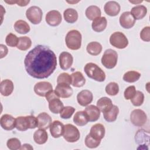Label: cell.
Listing matches in <instances>:
<instances>
[{
  "instance_id": "1",
  "label": "cell",
  "mask_w": 150,
  "mask_h": 150,
  "mask_svg": "<svg viewBox=\"0 0 150 150\" xmlns=\"http://www.w3.org/2000/svg\"><path fill=\"white\" fill-rule=\"evenodd\" d=\"M24 65L26 72L31 77L39 79L47 78L56 68V56L49 47L39 45L26 54Z\"/></svg>"
},
{
  "instance_id": "2",
  "label": "cell",
  "mask_w": 150,
  "mask_h": 150,
  "mask_svg": "<svg viewBox=\"0 0 150 150\" xmlns=\"http://www.w3.org/2000/svg\"><path fill=\"white\" fill-rule=\"evenodd\" d=\"M38 126L37 117L33 115L19 116L16 118V128L20 131L34 129Z\"/></svg>"
},
{
  "instance_id": "3",
  "label": "cell",
  "mask_w": 150,
  "mask_h": 150,
  "mask_svg": "<svg viewBox=\"0 0 150 150\" xmlns=\"http://www.w3.org/2000/svg\"><path fill=\"white\" fill-rule=\"evenodd\" d=\"M84 70L86 75L89 78L97 81L102 82L105 79V74L104 71L95 63H87L84 66Z\"/></svg>"
},
{
  "instance_id": "4",
  "label": "cell",
  "mask_w": 150,
  "mask_h": 150,
  "mask_svg": "<svg viewBox=\"0 0 150 150\" xmlns=\"http://www.w3.org/2000/svg\"><path fill=\"white\" fill-rule=\"evenodd\" d=\"M67 47L73 50H76L81 47V35L77 30H71L68 32L65 38Z\"/></svg>"
},
{
  "instance_id": "5",
  "label": "cell",
  "mask_w": 150,
  "mask_h": 150,
  "mask_svg": "<svg viewBox=\"0 0 150 150\" xmlns=\"http://www.w3.org/2000/svg\"><path fill=\"white\" fill-rule=\"evenodd\" d=\"M118 60V54L114 50L111 49H107L102 57H101V63L107 69H111L114 68Z\"/></svg>"
},
{
  "instance_id": "6",
  "label": "cell",
  "mask_w": 150,
  "mask_h": 150,
  "mask_svg": "<svg viewBox=\"0 0 150 150\" xmlns=\"http://www.w3.org/2000/svg\"><path fill=\"white\" fill-rule=\"evenodd\" d=\"M110 44L120 49L125 48L128 45V40L125 35L121 32H115L111 34L110 38Z\"/></svg>"
},
{
  "instance_id": "7",
  "label": "cell",
  "mask_w": 150,
  "mask_h": 150,
  "mask_svg": "<svg viewBox=\"0 0 150 150\" xmlns=\"http://www.w3.org/2000/svg\"><path fill=\"white\" fill-rule=\"evenodd\" d=\"M63 137L69 142H75L80 139V134L76 127L71 124H67L64 125Z\"/></svg>"
},
{
  "instance_id": "8",
  "label": "cell",
  "mask_w": 150,
  "mask_h": 150,
  "mask_svg": "<svg viewBox=\"0 0 150 150\" xmlns=\"http://www.w3.org/2000/svg\"><path fill=\"white\" fill-rule=\"evenodd\" d=\"M26 16L32 23L37 25L40 23L42 21L43 12L39 7L37 6H32L26 10Z\"/></svg>"
},
{
  "instance_id": "9",
  "label": "cell",
  "mask_w": 150,
  "mask_h": 150,
  "mask_svg": "<svg viewBox=\"0 0 150 150\" xmlns=\"http://www.w3.org/2000/svg\"><path fill=\"white\" fill-rule=\"evenodd\" d=\"M130 120L133 125L137 127L143 126L147 121L145 112L141 109L134 110L130 114Z\"/></svg>"
},
{
  "instance_id": "10",
  "label": "cell",
  "mask_w": 150,
  "mask_h": 150,
  "mask_svg": "<svg viewBox=\"0 0 150 150\" xmlns=\"http://www.w3.org/2000/svg\"><path fill=\"white\" fill-rule=\"evenodd\" d=\"M45 20L47 23L52 26H57L62 22V15L58 11L52 10L49 11L46 15Z\"/></svg>"
},
{
  "instance_id": "11",
  "label": "cell",
  "mask_w": 150,
  "mask_h": 150,
  "mask_svg": "<svg viewBox=\"0 0 150 150\" xmlns=\"http://www.w3.org/2000/svg\"><path fill=\"white\" fill-rule=\"evenodd\" d=\"M33 89L37 95L40 97H45L48 92L53 90V86L49 82L40 81L35 85Z\"/></svg>"
},
{
  "instance_id": "12",
  "label": "cell",
  "mask_w": 150,
  "mask_h": 150,
  "mask_svg": "<svg viewBox=\"0 0 150 150\" xmlns=\"http://www.w3.org/2000/svg\"><path fill=\"white\" fill-rule=\"evenodd\" d=\"M73 62L72 55L67 52H63L59 55V64L60 68L66 70L71 67Z\"/></svg>"
},
{
  "instance_id": "13",
  "label": "cell",
  "mask_w": 150,
  "mask_h": 150,
  "mask_svg": "<svg viewBox=\"0 0 150 150\" xmlns=\"http://www.w3.org/2000/svg\"><path fill=\"white\" fill-rule=\"evenodd\" d=\"M93 99V94L88 90H83L81 91L77 96V100L78 103L83 107L87 106L90 104L92 102Z\"/></svg>"
},
{
  "instance_id": "14",
  "label": "cell",
  "mask_w": 150,
  "mask_h": 150,
  "mask_svg": "<svg viewBox=\"0 0 150 150\" xmlns=\"http://www.w3.org/2000/svg\"><path fill=\"white\" fill-rule=\"evenodd\" d=\"M120 25L125 29H130L133 27L135 23V20L131 14L130 12L127 11L123 12L120 17Z\"/></svg>"
},
{
  "instance_id": "15",
  "label": "cell",
  "mask_w": 150,
  "mask_h": 150,
  "mask_svg": "<svg viewBox=\"0 0 150 150\" xmlns=\"http://www.w3.org/2000/svg\"><path fill=\"white\" fill-rule=\"evenodd\" d=\"M54 91L59 97L64 98L71 97L73 93V89L70 85L64 83L57 84Z\"/></svg>"
},
{
  "instance_id": "16",
  "label": "cell",
  "mask_w": 150,
  "mask_h": 150,
  "mask_svg": "<svg viewBox=\"0 0 150 150\" xmlns=\"http://www.w3.org/2000/svg\"><path fill=\"white\" fill-rule=\"evenodd\" d=\"M0 124L4 129L12 130L16 128V118L9 114H4L1 117Z\"/></svg>"
},
{
  "instance_id": "17",
  "label": "cell",
  "mask_w": 150,
  "mask_h": 150,
  "mask_svg": "<svg viewBox=\"0 0 150 150\" xmlns=\"http://www.w3.org/2000/svg\"><path fill=\"white\" fill-rule=\"evenodd\" d=\"M49 128L50 134L54 138H59L63 134L64 125L60 121H54L52 122Z\"/></svg>"
},
{
  "instance_id": "18",
  "label": "cell",
  "mask_w": 150,
  "mask_h": 150,
  "mask_svg": "<svg viewBox=\"0 0 150 150\" xmlns=\"http://www.w3.org/2000/svg\"><path fill=\"white\" fill-rule=\"evenodd\" d=\"M120 4L117 2L114 1L106 2L104 6L105 12L111 16H117L120 12Z\"/></svg>"
},
{
  "instance_id": "19",
  "label": "cell",
  "mask_w": 150,
  "mask_h": 150,
  "mask_svg": "<svg viewBox=\"0 0 150 150\" xmlns=\"http://www.w3.org/2000/svg\"><path fill=\"white\" fill-rule=\"evenodd\" d=\"M105 130L104 125L97 123L91 127L89 134L96 139L101 140L105 135Z\"/></svg>"
},
{
  "instance_id": "20",
  "label": "cell",
  "mask_w": 150,
  "mask_h": 150,
  "mask_svg": "<svg viewBox=\"0 0 150 150\" xmlns=\"http://www.w3.org/2000/svg\"><path fill=\"white\" fill-rule=\"evenodd\" d=\"M38 120V126L39 129H46L49 128L52 124V120L51 117L46 112L40 113L37 117Z\"/></svg>"
},
{
  "instance_id": "21",
  "label": "cell",
  "mask_w": 150,
  "mask_h": 150,
  "mask_svg": "<svg viewBox=\"0 0 150 150\" xmlns=\"http://www.w3.org/2000/svg\"><path fill=\"white\" fill-rule=\"evenodd\" d=\"M87 113L90 122H94L98 120L100 116V111L98 108L94 105H90L84 110Z\"/></svg>"
},
{
  "instance_id": "22",
  "label": "cell",
  "mask_w": 150,
  "mask_h": 150,
  "mask_svg": "<svg viewBox=\"0 0 150 150\" xmlns=\"http://www.w3.org/2000/svg\"><path fill=\"white\" fill-rule=\"evenodd\" d=\"M107 25V21L104 16L99 17L93 21L91 27L94 31L101 32L105 30Z\"/></svg>"
},
{
  "instance_id": "23",
  "label": "cell",
  "mask_w": 150,
  "mask_h": 150,
  "mask_svg": "<svg viewBox=\"0 0 150 150\" xmlns=\"http://www.w3.org/2000/svg\"><path fill=\"white\" fill-rule=\"evenodd\" d=\"M13 83L9 79H5L1 82L0 91L4 96H8L12 94L13 90Z\"/></svg>"
},
{
  "instance_id": "24",
  "label": "cell",
  "mask_w": 150,
  "mask_h": 150,
  "mask_svg": "<svg viewBox=\"0 0 150 150\" xmlns=\"http://www.w3.org/2000/svg\"><path fill=\"white\" fill-rule=\"evenodd\" d=\"M130 13L135 20H139L142 19L146 16L147 13V9L145 6L139 5L133 7L131 10Z\"/></svg>"
},
{
  "instance_id": "25",
  "label": "cell",
  "mask_w": 150,
  "mask_h": 150,
  "mask_svg": "<svg viewBox=\"0 0 150 150\" xmlns=\"http://www.w3.org/2000/svg\"><path fill=\"white\" fill-rule=\"evenodd\" d=\"M113 104L110 98L107 97H103L100 98L97 102V107L100 111L103 112L109 111L112 107Z\"/></svg>"
},
{
  "instance_id": "26",
  "label": "cell",
  "mask_w": 150,
  "mask_h": 150,
  "mask_svg": "<svg viewBox=\"0 0 150 150\" xmlns=\"http://www.w3.org/2000/svg\"><path fill=\"white\" fill-rule=\"evenodd\" d=\"M89 121L88 115L84 111H77L74 115L73 122L78 126H84Z\"/></svg>"
},
{
  "instance_id": "27",
  "label": "cell",
  "mask_w": 150,
  "mask_h": 150,
  "mask_svg": "<svg viewBox=\"0 0 150 150\" xmlns=\"http://www.w3.org/2000/svg\"><path fill=\"white\" fill-rule=\"evenodd\" d=\"M72 82L71 85L76 87H81L86 83V79L80 71H76L71 74Z\"/></svg>"
},
{
  "instance_id": "28",
  "label": "cell",
  "mask_w": 150,
  "mask_h": 150,
  "mask_svg": "<svg viewBox=\"0 0 150 150\" xmlns=\"http://www.w3.org/2000/svg\"><path fill=\"white\" fill-rule=\"evenodd\" d=\"M85 14L86 17L91 21L100 17L101 12L100 9L96 5L89 6L86 10Z\"/></svg>"
},
{
  "instance_id": "29",
  "label": "cell",
  "mask_w": 150,
  "mask_h": 150,
  "mask_svg": "<svg viewBox=\"0 0 150 150\" xmlns=\"http://www.w3.org/2000/svg\"><path fill=\"white\" fill-rule=\"evenodd\" d=\"M48 139V135L45 129H39L36 130L33 134V139L35 142L39 145L46 142Z\"/></svg>"
},
{
  "instance_id": "30",
  "label": "cell",
  "mask_w": 150,
  "mask_h": 150,
  "mask_svg": "<svg viewBox=\"0 0 150 150\" xmlns=\"http://www.w3.org/2000/svg\"><path fill=\"white\" fill-rule=\"evenodd\" d=\"M64 19L67 23H73L78 19V13L73 8H67L63 12Z\"/></svg>"
},
{
  "instance_id": "31",
  "label": "cell",
  "mask_w": 150,
  "mask_h": 150,
  "mask_svg": "<svg viewBox=\"0 0 150 150\" xmlns=\"http://www.w3.org/2000/svg\"><path fill=\"white\" fill-rule=\"evenodd\" d=\"M15 31L20 34H26L30 31L29 24L23 20H18L13 25Z\"/></svg>"
},
{
  "instance_id": "32",
  "label": "cell",
  "mask_w": 150,
  "mask_h": 150,
  "mask_svg": "<svg viewBox=\"0 0 150 150\" xmlns=\"http://www.w3.org/2000/svg\"><path fill=\"white\" fill-rule=\"evenodd\" d=\"M63 107V103L59 98H55L49 101V108L54 114L60 113Z\"/></svg>"
},
{
  "instance_id": "33",
  "label": "cell",
  "mask_w": 150,
  "mask_h": 150,
  "mask_svg": "<svg viewBox=\"0 0 150 150\" xmlns=\"http://www.w3.org/2000/svg\"><path fill=\"white\" fill-rule=\"evenodd\" d=\"M118 113H119L118 107L117 105H113L112 108L109 111L103 112V115L105 121L109 122H111L116 120Z\"/></svg>"
},
{
  "instance_id": "34",
  "label": "cell",
  "mask_w": 150,
  "mask_h": 150,
  "mask_svg": "<svg viewBox=\"0 0 150 150\" xmlns=\"http://www.w3.org/2000/svg\"><path fill=\"white\" fill-rule=\"evenodd\" d=\"M101 45L97 42H91L89 43L86 47L88 53L92 56L98 55L102 50Z\"/></svg>"
},
{
  "instance_id": "35",
  "label": "cell",
  "mask_w": 150,
  "mask_h": 150,
  "mask_svg": "<svg viewBox=\"0 0 150 150\" xmlns=\"http://www.w3.org/2000/svg\"><path fill=\"white\" fill-rule=\"evenodd\" d=\"M32 45L31 39L28 36H21L19 38V41L16 46L17 48L21 50H26Z\"/></svg>"
},
{
  "instance_id": "36",
  "label": "cell",
  "mask_w": 150,
  "mask_h": 150,
  "mask_svg": "<svg viewBox=\"0 0 150 150\" xmlns=\"http://www.w3.org/2000/svg\"><path fill=\"white\" fill-rule=\"evenodd\" d=\"M141 74L136 71H128L123 76V80L127 83H134L139 80Z\"/></svg>"
},
{
  "instance_id": "37",
  "label": "cell",
  "mask_w": 150,
  "mask_h": 150,
  "mask_svg": "<svg viewBox=\"0 0 150 150\" xmlns=\"http://www.w3.org/2000/svg\"><path fill=\"white\" fill-rule=\"evenodd\" d=\"M135 139L138 144H145L146 141L149 142V133L143 129H139L135 134Z\"/></svg>"
},
{
  "instance_id": "38",
  "label": "cell",
  "mask_w": 150,
  "mask_h": 150,
  "mask_svg": "<svg viewBox=\"0 0 150 150\" xmlns=\"http://www.w3.org/2000/svg\"><path fill=\"white\" fill-rule=\"evenodd\" d=\"M105 90L109 96H115L119 92L118 84L115 82H110L106 86Z\"/></svg>"
},
{
  "instance_id": "39",
  "label": "cell",
  "mask_w": 150,
  "mask_h": 150,
  "mask_svg": "<svg viewBox=\"0 0 150 150\" xmlns=\"http://www.w3.org/2000/svg\"><path fill=\"white\" fill-rule=\"evenodd\" d=\"M85 145L89 148H96L100 144L101 140H98L92 137L89 134L86 137Z\"/></svg>"
},
{
  "instance_id": "40",
  "label": "cell",
  "mask_w": 150,
  "mask_h": 150,
  "mask_svg": "<svg viewBox=\"0 0 150 150\" xmlns=\"http://www.w3.org/2000/svg\"><path fill=\"white\" fill-rule=\"evenodd\" d=\"M144 101V95L142 92L140 91H137L135 96L131 99L132 104L136 107L140 106L142 104Z\"/></svg>"
},
{
  "instance_id": "41",
  "label": "cell",
  "mask_w": 150,
  "mask_h": 150,
  "mask_svg": "<svg viewBox=\"0 0 150 150\" xmlns=\"http://www.w3.org/2000/svg\"><path fill=\"white\" fill-rule=\"evenodd\" d=\"M75 111V108L71 106L63 107L61 111L60 112V116L63 119H69L73 114Z\"/></svg>"
},
{
  "instance_id": "42",
  "label": "cell",
  "mask_w": 150,
  "mask_h": 150,
  "mask_svg": "<svg viewBox=\"0 0 150 150\" xmlns=\"http://www.w3.org/2000/svg\"><path fill=\"white\" fill-rule=\"evenodd\" d=\"M7 147L11 150L20 149L21 147V141L16 138H12L9 139L6 142Z\"/></svg>"
},
{
  "instance_id": "43",
  "label": "cell",
  "mask_w": 150,
  "mask_h": 150,
  "mask_svg": "<svg viewBox=\"0 0 150 150\" xmlns=\"http://www.w3.org/2000/svg\"><path fill=\"white\" fill-rule=\"evenodd\" d=\"M72 79L71 75L67 73H62L59 75L57 78V83H64L67 84H71Z\"/></svg>"
},
{
  "instance_id": "44",
  "label": "cell",
  "mask_w": 150,
  "mask_h": 150,
  "mask_svg": "<svg viewBox=\"0 0 150 150\" xmlns=\"http://www.w3.org/2000/svg\"><path fill=\"white\" fill-rule=\"evenodd\" d=\"M19 38L14 34L9 33L6 37L5 42L6 45L10 47H15L17 46Z\"/></svg>"
},
{
  "instance_id": "45",
  "label": "cell",
  "mask_w": 150,
  "mask_h": 150,
  "mask_svg": "<svg viewBox=\"0 0 150 150\" xmlns=\"http://www.w3.org/2000/svg\"><path fill=\"white\" fill-rule=\"evenodd\" d=\"M136 89L134 86H130L128 87L124 91V96L126 100H131L133 98L136 93Z\"/></svg>"
},
{
  "instance_id": "46",
  "label": "cell",
  "mask_w": 150,
  "mask_h": 150,
  "mask_svg": "<svg viewBox=\"0 0 150 150\" xmlns=\"http://www.w3.org/2000/svg\"><path fill=\"white\" fill-rule=\"evenodd\" d=\"M141 39L145 42L150 41V27L146 26L140 32Z\"/></svg>"
},
{
  "instance_id": "47",
  "label": "cell",
  "mask_w": 150,
  "mask_h": 150,
  "mask_svg": "<svg viewBox=\"0 0 150 150\" xmlns=\"http://www.w3.org/2000/svg\"><path fill=\"white\" fill-rule=\"evenodd\" d=\"M45 97H46V100L49 102V101H50L51 100H52V99H53V98H60L58 96H57V94H56V93L55 92V91L54 90H51V91H50L49 92H48L47 93V94L46 95V96H45Z\"/></svg>"
},
{
  "instance_id": "48",
  "label": "cell",
  "mask_w": 150,
  "mask_h": 150,
  "mask_svg": "<svg viewBox=\"0 0 150 150\" xmlns=\"http://www.w3.org/2000/svg\"><path fill=\"white\" fill-rule=\"evenodd\" d=\"M0 50H1V53H0V58L2 59L3 57H5L8 53V49L6 46H5L3 44L0 45Z\"/></svg>"
},
{
  "instance_id": "49",
  "label": "cell",
  "mask_w": 150,
  "mask_h": 150,
  "mask_svg": "<svg viewBox=\"0 0 150 150\" xmlns=\"http://www.w3.org/2000/svg\"><path fill=\"white\" fill-rule=\"evenodd\" d=\"M30 1H16V4H18V5L21 6H26L29 3Z\"/></svg>"
},
{
  "instance_id": "50",
  "label": "cell",
  "mask_w": 150,
  "mask_h": 150,
  "mask_svg": "<svg viewBox=\"0 0 150 150\" xmlns=\"http://www.w3.org/2000/svg\"><path fill=\"white\" fill-rule=\"evenodd\" d=\"M33 148L28 144H24L23 145H22L21 146V147L20 148V149H33Z\"/></svg>"
}]
</instances>
